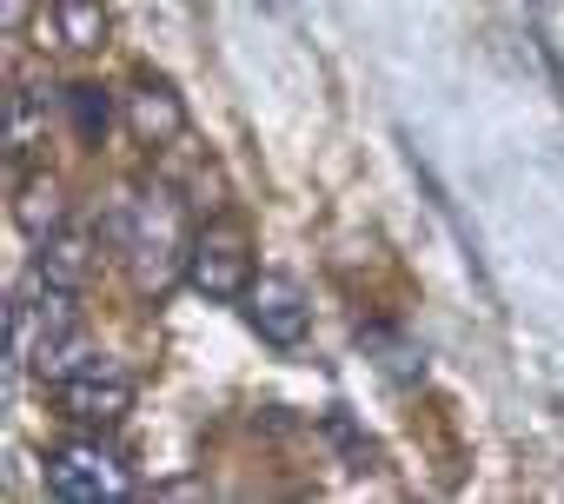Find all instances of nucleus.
Instances as JSON below:
<instances>
[{
	"label": "nucleus",
	"instance_id": "39448f33",
	"mask_svg": "<svg viewBox=\"0 0 564 504\" xmlns=\"http://www.w3.org/2000/svg\"><path fill=\"white\" fill-rule=\"evenodd\" d=\"M246 319H252V332H259L265 346L293 352V346H306V332H313V299H306L293 280H252Z\"/></svg>",
	"mask_w": 564,
	"mask_h": 504
},
{
	"label": "nucleus",
	"instance_id": "7ed1b4c3",
	"mask_svg": "<svg viewBox=\"0 0 564 504\" xmlns=\"http://www.w3.org/2000/svg\"><path fill=\"white\" fill-rule=\"evenodd\" d=\"M47 497H61V504H120V497H133V478H127L120 451H107L100 438H74V445L47 451Z\"/></svg>",
	"mask_w": 564,
	"mask_h": 504
},
{
	"label": "nucleus",
	"instance_id": "f03ea898",
	"mask_svg": "<svg viewBox=\"0 0 564 504\" xmlns=\"http://www.w3.org/2000/svg\"><path fill=\"white\" fill-rule=\"evenodd\" d=\"M61 418H74L80 431H113L133 412V372L107 352H80L61 379H54Z\"/></svg>",
	"mask_w": 564,
	"mask_h": 504
},
{
	"label": "nucleus",
	"instance_id": "423d86ee",
	"mask_svg": "<svg viewBox=\"0 0 564 504\" xmlns=\"http://www.w3.org/2000/svg\"><path fill=\"white\" fill-rule=\"evenodd\" d=\"M34 245H41V252H34V280H41V286H54V293H87L94 266H100L94 232H80V226H54V232H41Z\"/></svg>",
	"mask_w": 564,
	"mask_h": 504
},
{
	"label": "nucleus",
	"instance_id": "f257e3e1",
	"mask_svg": "<svg viewBox=\"0 0 564 504\" xmlns=\"http://www.w3.org/2000/svg\"><path fill=\"white\" fill-rule=\"evenodd\" d=\"M120 245H127V266H133V286L140 293H166L180 273H186V252H193V232H186V212L166 186H140L120 219H113Z\"/></svg>",
	"mask_w": 564,
	"mask_h": 504
},
{
	"label": "nucleus",
	"instance_id": "9d476101",
	"mask_svg": "<svg viewBox=\"0 0 564 504\" xmlns=\"http://www.w3.org/2000/svg\"><path fill=\"white\" fill-rule=\"evenodd\" d=\"M14 219L41 239V232H54L61 226V186L41 173V179H21V206H14Z\"/></svg>",
	"mask_w": 564,
	"mask_h": 504
},
{
	"label": "nucleus",
	"instance_id": "1a4fd4ad",
	"mask_svg": "<svg viewBox=\"0 0 564 504\" xmlns=\"http://www.w3.org/2000/svg\"><path fill=\"white\" fill-rule=\"evenodd\" d=\"M67 113H74V133H80L87 146H100L107 127H113V100H107V87H94V80H74V87H67Z\"/></svg>",
	"mask_w": 564,
	"mask_h": 504
},
{
	"label": "nucleus",
	"instance_id": "20e7f679",
	"mask_svg": "<svg viewBox=\"0 0 564 504\" xmlns=\"http://www.w3.org/2000/svg\"><path fill=\"white\" fill-rule=\"evenodd\" d=\"M186 286L232 306L252 293V239L232 226V219H213L193 232V252H186Z\"/></svg>",
	"mask_w": 564,
	"mask_h": 504
},
{
	"label": "nucleus",
	"instance_id": "6e6552de",
	"mask_svg": "<svg viewBox=\"0 0 564 504\" xmlns=\"http://www.w3.org/2000/svg\"><path fill=\"white\" fill-rule=\"evenodd\" d=\"M54 41L74 47V54L107 47V8L100 0H54Z\"/></svg>",
	"mask_w": 564,
	"mask_h": 504
},
{
	"label": "nucleus",
	"instance_id": "0eeeda50",
	"mask_svg": "<svg viewBox=\"0 0 564 504\" xmlns=\"http://www.w3.org/2000/svg\"><path fill=\"white\" fill-rule=\"evenodd\" d=\"M127 127L140 146H173L186 133V100L160 80V74H140L133 94H127Z\"/></svg>",
	"mask_w": 564,
	"mask_h": 504
},
{
	"label": "nucleus",
	"instance_id": "9b49d317",
	"mask_svg": "<svg viewBox=\"0 0 564 504\" xmlns=\"http://www.w3.org/2000/svg\"><path fill=\"white\" fill-rule=\"evenodd\" d=\"M326 431H333V438H339V445L352 451V464H366V458H372V445H366V438H359V431L346 425V412H326Z\"/></svg>",
	"mask_w": 564,
	"mask_h": 504
}]
</instances>
